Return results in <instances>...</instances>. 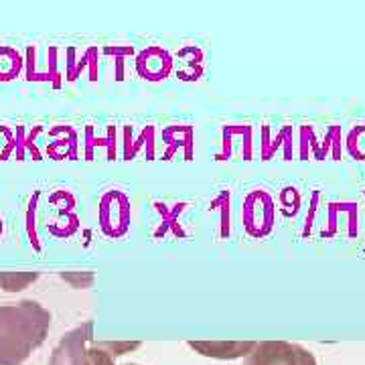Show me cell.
Masks as SVG:
<instances>
[{"label":"cell","instance_id":"obj_3","mask_svg":"<svg viewBox=\"0 0 365 365\" xmlns=\"http://www.w3.org/2000/svg\"><path fill=\"white\" fill-rule=\"evenodd\" d=\"M93 339V323L88 321L76 327L61 337L57 347L53 349L49 365H90V345Z\"/></svg>","mask_w":365,"mask_h":365},{"label":"cell","instance_id":"obj_9","mask_svg":"<svg viewBox=\"0 0 365 365\" xmlns=\"http://www.w3.org/2000/svg\"><path fill=\"white\" fill-rule=\"evenodd\" d=\"M126 365H136V364H126Z\"/></svg>","mask_w":365,"mask_h":365},{"label":"cell","instance_id":"obj_6","mask_svg":"<svg viewBox=\"0 0 365 365\" xmlns=\"http://www.w3.org/2000/svg\"><path fill=\"white\" fill-rule=\"evenodd\" d=\"M61 278L73 288H88L93 282V274L91 272H61Z\"/></svg>","mask_w":365,"mask_h":365},{"label":"cell","instance_id":"obj_2","mask_svg":"<svg viewBox=\"0 0 365 365\" xmlns=\"http://www.w3.org/2000/svg\"><path fill=\"white\" fill-rule=\"evenodd\" d=\"M244 365H317L313 353L297 343L262 341L252 347Z\"/></svg>","mask_w":365,"mask_h":365},{"label":"cell","instance_id":"obj_7","mask_svg":"<svg viewBox=\"0 0 365 365\" xmlns=\"http://www.w3.org/2000/svg\"><path fill=\"white\" fill-rule=\"evenodd\" d=\"M88 355H90V365H114V357L106 349H102L100 345L90 347Z\"/></svg>","mask_w":365,"mask_h":365},{"label":"cell","instance_id":"obj_8","mask_svg":"<svg viewBox=\"0 0 365 365\" xmlns=\"http://www.w3.org/2000/svg\"><path fill=\"white\" fill-rule=\"evenodd\" d=\"M102 349L110 353L112 357H118V355H124L126 351H132V349H136L140 343H98Z\"/></svg>","mask_w":365,"mask_h":365},{"label":"cell","instance_id":"obj_1","mask_svg":"<svg viewBox=\"0 0 365 365\" xmlns=\"http://www.w3.org/2000/svg\"><path fill=\"white\" fill-rule=\"evenodd\" d=\"M51 313L37 300L0 307V365H21L47 339Z\"/></svg>","mask_w":365,"mask_h":365},{"label":"cell","instance_id":"obj_5","mask_svg":"<svg viewBox=\"0 0 365 365\" xmlns=\"http://www.w3.org/2000/svg\"><path fill=\"white\" fill-rule=\"evenodd\" d=\"M39 278V272H0V288L6 292H21Z\"/></svg>","mask_w":365,"mask_h":365},{"label":"cell","instance_id":"obj_4","mask_svg":"<svg viewBox=\"0 0 365 365\" xmlns=\"http://www.w3.org/2000/svg\"><path fill=\"white\" fill-rule=\"evenodd\" d=\"M256 343H207V341H191L189 347L195 349L201 355H207V357H217V359H234V357H246L252 347Z\"/></svg>","mask_w":365,"mask_h":365}]
</instances>
